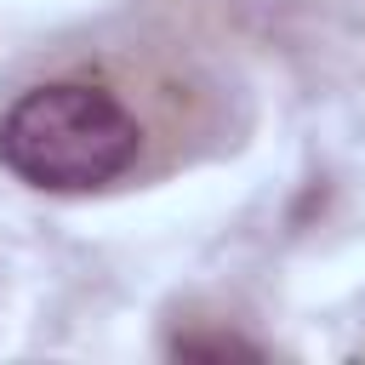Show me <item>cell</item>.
<instances>
[{
  "label": "cell",
  "instance_id": "cell-1",
  "mask_svg": "<svg viewBox=\"0 0 365 365\" xmlns=\"http://www.w3.org/2000/svg\"><path fill=\"white\" fill-rule=\"evenodd\" d=\"M251 91L234 63L154 17L34 40L0 74V171L29 194L108 200L234 154Z\"/></svg>",
  "mask_w": 365,
  "mask_h": 365
},
{
  "label": "cell",
  "instance_id": "cell-2",
  "mask_svg": "<svg viewBox=\"0 0 365 365\" xmlns=\"http://www.w3.org/2000/svg\"><path fill=\"white\" fill-rule=\"evenodd\" d=\"M359 354H365V319H359Z\"/></svg>",
  "mask_w": 365,
  "mask_h": 365
}]
</instances>
